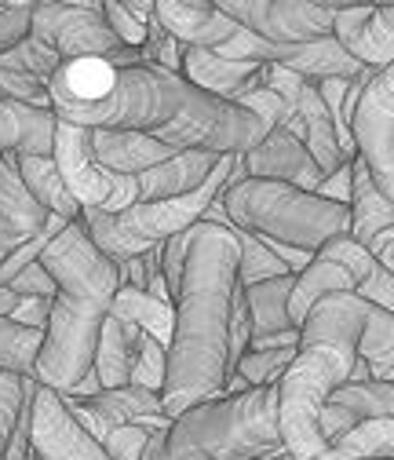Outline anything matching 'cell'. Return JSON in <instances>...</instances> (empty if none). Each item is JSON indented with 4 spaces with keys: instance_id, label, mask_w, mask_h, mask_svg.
Returning a JSON list of instances; mask_svg holds the SVG:
<instances>
[{
    "instance_id": "6da1fadb",
    "label": "cell",
    "mask_w": 394,
    "mask_h": 460,
    "mask_svg": "<svg viewBox=\"0 0 394 460\" xmlns=\"http://www.w3.org/2000/svg\"><path fill=\"white\" fill-rule=\"evenodd\" d=\"M238 267L241 249L231 230L215 223L190 226L183 285L172 304L176 325L168 343V373L161 387V406L172 420L223 398V387L231 380V307Z\"/></svg>"
},
{
    "instance_id": "7a4b0ae2",
    "label": "cell",
    "mask_w": 394,
    "mask_h": 460,
    "mask_svg": "<svg viewBox=\"0 0 394 460\" xmlns=\"http://www.w3.org/2000/svg\"><path fill=\"white\" fill-rule=\"evenodd\" d=\"M40 267L55 281V300L33 380L66 394L95 369L99 332L121 289L118 263L92 245L88 230L77 219L44 249Z\"/></svg>"
},
{
    "instance_id": "3957f363",
    "label": "cell",
    "mask_w": 394,
    "mask_h": 460,
    "mask_svg": "<svg viewBox=\"0 0 394 460\" xmlns=\"http://www.w3.org/2000/svg\"><path fill=\"white\" fill-rule=\"evenodd\" d=\"M369 304L358 296H325L300 325L296 358L277 384V435L293 460H318L325 438L318 417L336 387H344L358 362V336Z\"/></svg>"
},
{
    "instance_id": "277c9868",
    "label": "cell",
    "mask_w": 394,
    "mask_h": 460,
    "mask_svg": "<svg viewBox=\"0 0 394 460\" xmlns=\"http://www.w3.org/2000/svg\"><path fill=\"white\" fill-rule=\"evenodd\" d=\"M190 84L157 66L102 59L63 63L51 77V110L63 125L92 132H157L183 110Z\"/></svg>"
},
{
    "instance_id": "5b68a950",
    "label": "cell",
    "mask_w": 394,
    "mask_h": 460,
    "mask_svg": "<svg viewBox=\"0 0 394 460\" xmlns=\"http://www.w3.org/2000/svg\"><path fill=\"white\" fill-rule=\"evenodd\" d=\"M277 387H252L194 406L146 442L150 460H259L277 449Z\"/></svg>"
},
{
    "instance_id": "8992f818",
    "label": "cell",
    "mask_w": 394,
    "mask_h": 460,
    "mask_svg": "<svg viewBox=\"0 0 394 460\" xmlns=\"http://www.w3.org/2000/svg\"><path fill=\"white\" fill-rule=\"evenodd\" d=\"M219 208L238 230L263 238V242H281L318 256L321 245L332 238L351 234V208L325 201L318 194L296 190L289 183H270V180H249L245 168H238L231 183L219 190Z\"/></svg>"
},
{
    "instance_id": "52a82bcc",
    "label": "cell",
    "mask_w": 394,
    "mask_h": 460,
    "mask_svg": "<svg viewBox=\"0 0 394 460\" xmlns=\"http://www.w3.org/2000/svg\"><path fill=\"white\" fill-rule=\"evenodd\" d=\"M241 168V157L238 154H227L219 157L215 172L205 180L201 190L187 194V198H172V201H136L132 208L125 212H95V208H84L81 212V226L88 230L92 245L109 256L114 263H125V260H136L143 256L146 249L168 242L172 234H183L194 223L205 219L208 205L215 201V194L231 183V176Z\"/></svg>"
},
{
    "instance_id": "ba28073f",
    "label": "cell",
    "mask_w": 394,
    "mask_h": 460,
    "mask_svg": "<svg viewBox=\"0 0 394 460\" xmlns=\"http://www.w3.org/2000/svg\"><path fill=\"white\" fill-rule=\"evenodd\" d=\"M150 136L172 150H205V154H219V157H227V154L245 157L270 136V128L259 118H252L249 110H241L238 102L215 99L190 84L183 110Z\"/></svg>"
},
{
    "instance_id": "9c48e42d",
    "label": "cell",
    "mask_w": 394,
    "mask_h": 460,
    "mask_svg": "<svg viewBox=\"0 0 394 460\" xmlns=\"http://www.w3.org/2000/svg\"><path fill=\"white\" fill-rule=\"evenodd\" d=\"M30 37L51 48L63 63L102 59L114 66H139L143 51L125 48L109 33L102 19V4H33Z\"/></svg>"
},
{
    "instance_id": "30bf717a",
    "label": "cell",
    "mask_w": 394,
    "mask_h": 460,
    "mask_svg": "<svg viewBox=\"0 0 394 460\" xmlns=\"http://www.w3.org/2000/svg\"><path fill=\"white\" fill-rule=\"evenodd\" d=\"M51 161L59 168V176L70 190V198L84 208L95 212H125L139 201L136 190V176H114L106 172L95 157H92V132L77 128V125H63L55 128V146H51Z\"/></svg>"
},
{
    "instance_id": "8fae6325",
    "label": "cell",
    "mask_w": 394,
    "mask_h": 460,
    "mask_svg": "<svg viewBox=\"0 0 394 460\" xmlns=\"http://www.w3.org/2000/svg\"><path fill=\"white\" fill-rule=\"evenodd\" d=\"M351 139L376 190L394 205V63L365 84L351 118Z\"/></svg>"
},
{
    "instance_id": "7c38bea8",
    "label": "cell",
    "mask_w": 394,
    "mask_h": 460,
    "mask_svg": "<svg viewBox=\"0 0 394 460\" xmlns=\"http://www.w3.org/2000/svg\"><path fill=\"white\" fill-rule=\"evenodd\" d=\"M231 22L267 44H307L332 37L336 8L328 4H289V0H223L215 4Z\"/></svg>"
},
{
    "instance_id": "4fadbf2b",
    "label": "cell",
    "mask_w": 394,
    "mask_h": 460,
    "mask_svg": "<svg viewBox=\"0 0 394 460\" xmlns=\"http://www.w3.org/2000/svg\"><path fill=\"white\" fill-rule=\"evenodd\" d=\"M30 460H109V456L74 417L70 402L59 391L37 384Z\"/></svg>"
},
{
    "instance_id": "5bb4252c",
    "label": "cell",
    "mask_w": 394,
    "mask_h": 460,
    "mask_svg": "<svg viewBox=\"0 0 394 460\" xmlns=\"http://www.w3.org/2000/svg\"><path fill=\"white\" fill-rule=\"evenodd\" d=\"M332 40L355 63L369 70H387L394 63V8H376V4L336 8Z\"/></svg>"
},
{
    "instance_id": "9a60e30c",
    "label": "cell",
    "mask_w": 394,
    "mask_h": 460,
    "mask_svg": "<svg viewBox=\"0 0 394 460\" xmlns=\"http://www.w3.org/2000/svg\"><path fill=\"white\" fill-rule=\"evenodd\" d=\"M241 168H245L249 180L289 183V187L307 190V194H314L318 183L325 180L321 168L314 164V157L307 154V146L296 136H289L285 128H270V136L241 157Z\"/></svg>"
},
{
    "instance_id": "2e32d148",
    "label": "cell",
    "mask_w": 394,
    "mask_h": 460,
    "mask_svg": "<svg viewBox=\"0 0 394 460\" xmlns=\"http://www.w3.org/2000/svg\"><path fill=\"white\" fill-rule=\"evenodd\" d=\"M187 84L215 95V99H238L263 84V63H241V59H223L212 48H187L183 51V74Z\"/></svg>"
},
{
    "instance_id": "e0dca14e",
    "label": "cell",
    "mask_w": 394,
    "mask_h": 460,
    "mask_svg": "<svg viewBox=\"0 0 394 460\" xmlns=\"http://www.w3.org/2000/svg\"><path fill=\"white\" fill-rule=\"evenodd\" d=\"M219 154H205V150H176L168 161L153 164L150 172L136 176V190L139 201H172V198H187L194 190L205 187V180L215 172Z\"/></svg>"
},
{
    "instance_id": "ac0fdd59",
    "label": "cell",
    "mask_w": 394,
    "mask_h": 460,
    "mask_svg": "<svg viewBox=\"0 0 394 460\" xmlns=\"http://www.w3.org/2000/svg\"><path fill=\"white\" fill-rule=\"evenodd\" d=\"M153 19L183 48H212L215 51L241 33V26L231 22L215 4H176V0H164V4H153Z\"/></svg>"
},
{
    "instance_id": "d6986e66",
    "label": "cell",
    "mask_w": 394,
    "mask_h": 460,
    "mask_svg": "<svg viewBox=\"0 0 394 460\" xmlns=\"http://www.w3.org/2000/svg\"><path fill=\"white\" fill-rule=\"evenodd\" d=\"M318 256L340 263V267L351 274L355 296H358V300H365V304L383 307L387 314H394V274H390L387 267H380V263L369 256V249H362L351 234L332 238L328 245L318 249Z\"/></svg>"
},
{
    "instance_id": "ffe728a7",
    "label": "cell",
    "mask_w": 394,
    "mask_h": 460,
    "mask_svg": "<svg viewBox=\"0 0 394 460\" xmlns=\"http://www.w3.org/2000/svg\"><path fill=\"white\" fill-rule=\"evenodd\" d=\"M172 154V146L157 143L150 132H92V157L114 176H143Z\"/></svg>"
},
{
    "instance_id": "44dd1931",
    "label": "cell",
    "mask_w": 394,
    "mask_h": 460,
    "mask_svg": "<svg viewBox=\"0 0 394 460\" xmlns=\"http://www.w3.org/2000/svg\"><path fill=\"white\" fill-rule=\"evenodd\" d=\"M84 410H92L99 420L106 424H128V428H143V431H168L172 417L164 413L161 394L157 391H143V387H118V391H99L95 398L81 402Z\"/></svg>"
},
{
    "instance_id": "7402d4cb",
    "label": "cell",
    "mask_w": 394,
    "mask_h": 460,
    "mask_svg": "<svg viewBox=\"0 0 394 460\" xmlns=\"http://www.w3.org/2000/svg\"><path fill=\"white\" fill-rule=\"evenodd\" d=\"M143 336H146V332H143L139 325L121 322V318H114V314L102 322L99 348H95V376H99V387H102V391L128 387L136 355H139V348H143Z\"/></svg>"
},
{
    "instance_id": "603a6c76",
    "label": "cell",
    "mask_w": 394,
    "mask_h": 460,
    "mask_svg": "<svg viewBox=\"0 0 394 460\" xmlns=\"http://www.w3.org/2000/svg\"><path fill=\"white\" fill-rule=\"evenodd\" d=\"M347 208H351V238L362 249L372 245V238L380 234V230L394 226V205L376 190L362 157L351 161V205Z\"/></svg>"
},
{
    "instance_id": "cb8c5ba5",
    "label": "cell",
    "mask_w": 394,
    "mask_h": 460,
    "mask_svg": "<svg viewBox=\"0 0 394 460\" xmlns=\"http://www.w3.org/2000/svg\"><path fill=\"white\" fill-rule=\"evenodd\" d=\"M336 293L355 296V281H351V274H347L340 263L314 256V263H311L307 270L296 274L293 293H289V322H293V329L303 325V318L311 314V307H314L318 300L336 296Z\"/></svg>"
},
{
    "instance_id": "d4e9b609",
    "label": "cell",
    "mask_w": 394,
    "mask_h": 460,
    "mask_svg": "<svg viewBox=\"0 0 394 460\" xmlns=\"http://www.w3.org/2000/svg\"><path fill=\"white\" fill-rule=\"evenodd\" d=\"M0 219H4L15 234L26 242L48 226V212L33 201L19 176V157L15 154H0Z\"/></svg>"
},
{
    "instance_id": "484cf974",
    "label": "cell",
    "mask_w": 394,
    "mask_h": 460,
    "mask_svg": "<svg viewBox=\"0 0 394 460\" xmlns=\"http://www.w3.org/2000/svg\"><path fill=\"white\" fill-rule=\"evenodd\" d=\"M19 176H22L26 190L33 194V201L48 216H59L66 223H77L81 219V205L70 198V190H66V183H63L59 168H55L51 157H19Z\"/></svg>"
},
{
    "instance_id": "4316f807",
    "label": "cell",
    "mask_w": 394,
    "mask_h": 460,
    "mask_svg": "<svg viewBox=\"0 0 394 460\" xmlns=\"http://www.w3.org/2000/svg\"><path fill=\"white\" fill-rule=\"evenodd\" d=\"M293 281H296V274H285V278H270V281H259L252 289H245V304H249V318H252V340L293 329V322H289Z\"/></svg>"
},
{
    "instance_id": "83f0119b",
    "label": "cell",
    "mask_w": 394,
    "mask_h": 460,
    "mask_svg": "<svg viewBox=\"0 0 394 460\" xmlns=\"http://www.w3.org/2000/svg\"><path fill=\"white\" fill-rule=\"evenodd\" d=\"M318 460H394V417L362 420L340 435Z\"/></svg>"
},
{
    "instance_id": "f1b7e54d",
    "label": "cell",
    "mask_w": 394,
    "mask_h": 460,
    "mask_svg": "<svg viewBox=\"0 0 394 460\" xmlns=\"http://www.w3.org/2000/svg\"><path fill=\"white\" fill-rule=\"evenodd\" d=\"M109 314L121 318V322L139 325L146 336H153V340L161 343L164 351H168V343H172V325H176L172 304H161V300H153V296L143 293V289H128V285H125V289H118Z\"/></svg>"
},
{
    "instance_id": "f546056e",
    "label": "cell",
    "mask_w": 394,
    "mask_h": 460,
    "mask_svg": "<svg viewBox=\"0 0 394 460\" xmlns=\"http://www.w3.org/2000/svg\"><path fill=\"white\" fill-rule=\"evenodd\" d=\"M325 406H336L351 413L358 424L362 420H383L394 417V384L387 380H365V384H344L328 394Z\"/></svg>"
},
{
    "instance_id": "4dcf8cb0",
    "label": "cell",
    "mask_w": 394,
    "mask_h": 460,
    "mask_svg": "<svg viewBox=\"0 0 394 460\" xmlns=\"http://www.w3.org/2000/svg\"><path fill=\"white\" fill-rule=\"evenodd\" d=\"M40 343H44L40 329H26L12 318H0V373L33 376Z\"/></svg>"
},
{
    "instance_id": "1f68e13d",
    "label": "cell",
    "mask_w": 394,
    "mask_h": 460,
    "mask_svg": "<svg viewBox=\"0 0 394 460\" xmlns=\"http://www.w3.org/2000/svg\"><path fill=\"white\" fill-rule=\"evenodd\" d=\"M8 102V99H4ZM15 113V125H19V157H51L55 146V128H59V118L55 110H37L26 102H8Z\"/></svg>"
},
{
    "instance_id": "d6a6232c",
    "label": "cell",
    "mask_w": 394,
    "mask_h": 460,
    "mask_svg": "<svg viewBox=\"0 0 394 460\" xmlns=\"http://www.w3.org/2000/svg\"><path fill=\"white\" fill-rule=\"evenodd\" d=\"M358 358L369 366L394 369V314H387L383 307L369 304V314L358 336Z\"/></svg>"
},
{
    "instance_id": "836d02e7",
    "label": "cell",
    "mask_w": 394,
    "mask_h": 460,
    "mask_svg": "<svg viewBox=\"0 0 394 460\" xmlns=\"http://www.w3.org/2000/svg\"><path fill=\"white\" fill-rule=\"evenodd\" d=\"M37 380L33 376H19V373H0V460L8 453V442L19 428V417L26 410V402L33 398Z\"/></svg>"
},
{
    "instance_id": "e575fe53",
    "label": "cell",
    "mask_w": 394,
    "mask_h": 460,
    "mask_svg": "<svg viewBox=\"0 0 394 460\" xmlns=\"http://www.w3.org/2000/svg\"><path fill=\"white\" fill-rule=\"evenodd\" d=\"M59 66H63V59L51 48H44L37 37H26V40H19L15 48H8L4 55H0V70H19V74L40 77L48 84H51L55 74H59Z\"/></svg>"
},
{
    "instance_id": "d590c367",
    "label": "cell",
    "mask_w": 394,
    "mask_h": 460,
    "mask_svg": "<svg viewBox=\"0 0 394 460\" xmlns=\"http://www.w3.org/2000/svg\"><path fill=\"white\" fill-rule=\"evenodd\" d=\"M296 358V348H285V351H245L234 376L245 380V387H277L281 376H285V369L293 366Z\"/></svg>"
},
{
    "instance_id": "8d00e7d4",
    "label": "cell",
    "mask_w": 394,
    "mask_h": 460,
    "mask_svg": "<svg viewBox=\"0 0 394 460\" xmlns=\"http://www.w3.org/2000/svg\"><path fill=\"white\" fill-rule=\"evenodd\" d=\"M102 19H106L109 33H114L125 48L143 51L146 22L153 19V4H143V0H136V4H102Z\"/></svg>"
},
{
    "instance_id": "74e56055",
    "label": "cell",
    "mask_w": 394,
    "mask_h": 460,
    "mask_svg": "<svg viewBox=\"0 0 394 460\" xmlns=\"http://www.w3.org/2000/svg\"><path fill=\"white\" fill-rule=\"evenodd\" d=\"M164 373H168V351L161 348L153 336H143V348H139V355H136V366H132L128 384L161 394V387H164Z\"/></svg>"
},
{
    "instance_id": "f35d334b",
    "label": "cell",
    "mask_w": 394,
    "mask_h": 460,
    "mask_svg": "<svg viewBox=\"0 0 394 460\" xmlns=\"http://www.w3.org/2000/svg\"><path fill=\"white\" fill-rule=\"evenodd\" d=\"M0 99L8 102H26L37 110H51V84L19 70H0Z\"/></svg>"
},
{
    "instance_id": "ab89813d",
    "label": "cell",
    "mask_w": 394,
    "mask_h": 460,
    "mask_svg": "<svg viewBox=\"0 0 394 460\" xmlns=\"http://www.w3.org/2000/svg\"><path fill=\"white\" fill-rule=\"evenodd\" d=\"M234 102H238L241 110H249L252 118H259L267 128H285V125L293 121V110L285 106V99L274 95L267 84H259V88H252V92L238 95Z\"/></svg>"
},
{
    "instance_id": "60d3db41",
    "label": "cell",
    "mask_w": 394,
    "mask_h": 460,
    "mask_svg": "<svg viewBox=\"0 0 394 460\" xmlns=\"http://www.w3.org/2000/svg\"><path fill=\"white\" fill-rule=\"evenodd\" d=\"M187 249H190V230H183V234H172L168 242H161V278L168 285V300H172V304H176L179 285H183Z\"/></svg>"
},
{
    "instance_id": "b9f144b4",
    "label": "cell",
    "mask_w": 394,
    "mask_h": 460,
    "mask_svg": "<svg viewBox=\"0 0 394 460\" xmlns=\"http://www.w3.org/2000/svg\"><path fill=\"white\" fill-rule=\"evenodd\" d=\"M30 19H33V4H4L0 8V55L30 37Z\"/></svg>"
},
{
    "instance_id": "7bdbcfd3",
    "label": "cell",
    "mask_w": 394,
    "mask_h": 460,
    "mask_svg": "<svg viewBox=\"0 0 394 460\" xmlns=\"http://www.w3.org/2000/svg\"><path fill=\"white\" fill-rule=\"evenodd\" d=\"M4 289H12L15 296H22V300H30V296H37V300H55V281H51V274L40 267V263H33V267H26L22 274H15Z\"/></svg>"
},
{
    "instance_id": "ee69618b",
    "label": "cell",
    "mask_w": 394,
    "mask_h": 460,
    "mask_svg": "<svg viewBox=\"0 0 394 460\" xmlns=\"http://www.w3.org/2000/svg\"><path fill=\"white\" fill-rule=\"evenodd\" d=\"M314 194L325 198V201H336V205H351V161L336 168L332 176H325Z\"/></svg>"
},
{
    "instance_id": "f6af8a7d",
    "label": "cell",
    "mask_w": 394,
    "mask_h": 460,
    "mask_svg": "<svg viewBox=\"0 0 394 460\" xmlns=\"http://www.w3.org/2000/svg\"><path fill=\"white\" fill-rule=\"evenodd\" d=\"M48 318H51V300H37V296L22 300L19 311L12 314V322H19L26 329H40V332L48 329Z\"/></svg>"
},
{
    "instance_id": "bcb514c9",
    "label": "cell",
    "mask_w": 394,
    "mask_h": 460,
    "mask_svg": "<svg viewBox=\"0 0 394 460\" xmlns=\"http://www.w3.org/2000/svg\"><path fill=\"white\" fill-rule=\"evenodd\" d=\"M19 146V125H15V113L12 106L0 99V154H15Z\"/></svg>"
},
{
    "instance_id": "7dc6e473",
    "label": "cell",
    "mask_w": 394,
    "mask_h": 460,
    "mask_svg": "<svg viewBox=\"0 0 394 460\" xmlns=\"http://www.w3.org/2000/svg\"><path fill=\"white\" fill-rule=\"evenodd\" d=\"M369 256H372L380 267H387V270L394 274V226L380 230V234L372 238V245H369Z\"/></svg>"
},
{
    "instance_id": "c3c4849f",
    "label": "cell",
    "mask_w": 394,
    "mask_h": 460,
    "mask_svg": "<svg viewBox=\"0 0 394 460\" xmlns=\"http://www.w3.org/2000/svg\"><path fill=\"white\" fill-rule=\"evenodd\" d=\"M19 304H22V296H15L12 289H0V318H12L19 311Z\"/></svg>"
},
{
    "instance_id": "681fc988",
    "label": "cell",
    "mask_w": 394,
    "mask_h": 460,
    "mask_svg": "<svg viewBox=\"0 0 394 460\" xmlns=\"http://www.w3.org/2000/svg\"><path fill=\"white\" fill-rule=\"evenodd\" d=\"M0 242H4V245H22V238L15 234V230H12L4 219H0Z\"/></svg>"
},
{
    "instance_id": "f907efd6",
    "label": "cell",
    "mask_w": 394,
    "mask_h": 460,
    "mask_svg": "<svg viewBox=\"0 0 394 460\" xmlns=\"http://www.w3.org/2000/svg\"><path fill=\"white\" fill-rule=\"evenodd\" d=\"M0 8H4V4H0Z\"/></svg>"
}]
</instances>
